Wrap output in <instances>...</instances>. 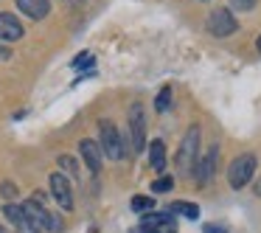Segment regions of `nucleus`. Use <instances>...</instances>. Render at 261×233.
<instances>
[{
    "label": "nucleus",
    "mask_w": 261,
    "mask_h": 233,
    "mask_svg": "<svg viewBox=\"0 0 261 233\" xmlns=\"http://www.w3.org/2000/svg\"><path fill=\"white\" fill-rule=\"evenodd\" d=\"M197 154H199V130L197 126H191V130L186 132V138H182L180 149H177V169H180L182 177H191L194 169H197Z\"/></svg>",
    "instance_id": "f257e3e1"
},
{
    "label": "nucleus",
    "mask_w": 261,
    "mask_h": 233,
    "mask_svg": "<svg viewBox=\"0 0 261 233\" xmlns=\"http://www.w3.org/2000/svg\"><path fill=\"white\" fill-rule=\"evenodd\" d=\"M98 146H101V152L107 154L110 160H121L126 154L124 141H121V135H118L113 121H101V124H98Z\"/></svg>",
    "instance_id": "f03ea898"
},
{
    "label": "nucleus",
    "mask_w": 261,
    "mask_h": 233,
    "mask_svg": "<svg viewBox=\"0 0 261 233\" xmlns=\"http://www.w3.org/2000/svg\"><path fill=\"white\" fill-rule=\"evenodd\" d=\"M255 174V158L253 154H239L236 160L230 163V169H227V183H230V188H244L250 180H253Z\"/></svg>",
    "instance_id": "7ed1b4c3"
},
{
    "label": "nucleus",
    "mask_w": 261,
    "mask_h": 233,
    "mask_svg": "<svg viewBox=\"0 0 261 233\" xmlns=\"http://www.w3.org/2000/svg\"><path fill=\"white\" fill-rule=\"evenodd\" d=\"M205 25H208V34H214V37H230L239 29L230 9H214L208 14V20H205Z\"/></svg>",
    "instance_id": "20e7f679"
},
{
    "label": "nucleus",
    "mask_w": 261,
    "mask_h": 233,
    "mask_svg": "<svg viewBox=\"0 0 261 233\" xmlns=\"http://www.w3.org/2000/svg\"><path fill=\"white\" fill-rule=\"evenodd\" d=\"M138 233H177V219L169 211H163V214H146L141 219V230Z\"/></svg>",
    "instance_id": "39448f33"
},
{
    "label": "nucleus",
    "mask_w": 261,
    "mask_h": 233,
    "mask_svg": "<svg viewBox=\"0 0 261 233\" xmlns=\"http://www.w3.org/2000/svg\"><path fill=\"white\" fill-rule=\"evenodd\" d=\"M129 132H132V152H143L146 149V118H143L141 104L129 107Z\"/></svg>",
    "instance_id": "423d86ee"
},
{
    "label": "nucleus",
    "mask_w": 261,
    "mask_h": 233,
    "mask_svg": "<svg viewBox=\"0 0 261 233\" xmlns=\"http://www.w3.org/2000/svg\"><path fill=\"white\" fill-rule=\"evenodd\" d=\"M51 194H54V199L59 202V208H62V211H70V208H73V194H70V183H68V177H65L62 171L51 174Z\"/></svg>",
    "instance_id": "0eeeda50"
},
{
    "label": "nucleus",
    "mask_w": 261,
    "mask_h": 233,
    "mask_svg": "<svg viewBox=\"0 0 261 233\" xmlns=\"http://www.w3.org/2000/svg\"><path fill=\"white\" fill-rule=\"evenodd\" d=\"M20 208H23L25 227H34V230H42V227H45V214L48 211L40 205V199H29V202H23Z\"/></svg>",
    "instance_id": "6e6552de"
},
{
    "label": "nucleus",
    "mask_w": 261,
    "mask_h": 233,
    "mask_svg": "<svg viewBox=\"0 0 261 233\" xmlns=\"http://www.w3.org/2000/svg\"><path fill=\"white\" fill-rule=\"evenodd\" d=\"M216 160H219V149L216 146H211L208 149V154H205L202 160H197V169H194V177H197V183H208L211 180V174H214V169H216Z\"/></svg>",
    "instance_id": "1a4fd4ad"
},
{
    "label": "nucleus",
    "mask_w": 261,
    "mask_h": 233,
    "mask_svg": "<svg viewBox=\"0 0 261 233\" xmlns=\"http://www.w3.org/2000/svg\"><path fill=\"white\" fill-rule=\"evenodd\" d=\"M79 152H82V158H85L87 169H90L93 174H98V169H101V146H98L96 141H90V138H85V141L79 143Z\"/></svg>",
    "instance_id": "9d476101"
},
{
    "label": "nucleus",
    "mask_w": 261,
    "mask_h": 233,
    "mask_svg": "<svg viewBox=\"0 0 261 233\" xmlns=\"http://www.w3.org/2000/svg\"><path fill=\"white\" fill-rule=\"evenodd\" d=\"M23 34H25V31H23V25H20V20L14 17V14L0 12V40L14 42V40H20Z\"/></svg>",
    "instance_id": "9b49d317"
},
{
    "label": "nucleus",
    "mask_w": 261,
    "mask_h": 233,
    "mask_svg": "<svg viewBox=\"0 0 261 233\" xmlns=\"http://www.w3.org/2000/svg\"><path fill=\"white\" fill-rule=\"evenodd\" d=\"M17 9L31 20H42L51 9V0H17Z\"/></svg>",
    "instance_id": "f8f14e48"
},
{
    "label": "nucleus",
    "mask_w": 261,
    "mask_h": 233,
    "mask_svg": "<svg viewBox=\"0 0 261 233\" xmlns=\"http://www.w3.org/2000/svg\"><path fill=\"white\" fill-rule=\"evenodd\" d=\"M149 160H152V169L158 174L166 171V143L163 141H152L149 143Z\"/></svg>",
    "instance_id": "ddd939ff"
},
{
    "label": "nucleus",
    "mask_w": 261,
    "mask_h": 233,
    "mask_svg": "<svg viewBox=\"0 0 261 233\" xmlns=\"http://www.w3.org/2000/svg\"><path fill=\"white\" fill-rule=\"evenodd\" d=\"M169 214H180V216H186V219H197V216H199V208H197L194 202H186V199H177V202H171Z\"/></svg>",
    "instance_id": "4468645a"
},
{
    "label": "nucleus",
    "mask_w": 261,
    "mask_h": 233,
    "mask_svg": "<svg viewBox=\"0 0 261 233\" xmlns=\"http://www.w3.org/2000/svg\"><path fill=\"white\" fill-rule=\"evenodd\" d=\"M3 214H6V219L9 222H14V225L23 230L25 227V219H23V208L20 205H14V202H9V205H3Z\"/></svg>",
    "instance_id": "2eb2a0df"
},
{
    "label": "nucleus",
    "mask_w": 261,
    "mask_h": 233,
    "mask_svg": "<svg viewBox=\"0 0 261 233\" xmlns=\"http://www.w3.org/2000/svg\"><path fill=\"white\" fill-rule=\"evenodd\" d=\"M169 107H171V87H163V90L158 93V101H154V110H158V113H166Z\"/></svg>",
    "instance_id": "dca6fc26"
},
{
    "label": "nucleus",
    "mask_w": 261,
    "mask_h": 233,
    "mask_svg": "<svg viewBox=\"0 0 261 233\" xmlns=\"http://www.w3.org/2000/svg\"><path fill=\"white\" fill-rule=\"evenodd\" d=\"M59 169H65L68 174L79 177V163H76V158H70V154H59Z\"/></svg>",
    "instance_id": "f3484780"
},
{
    "label": "nucleus",
    "mask_w": 261,
    "mask_h": 233,
    "mask_svg": "<svg viewBox=\"0 0 261 233\" xmlns=\"http://www.w3.org/2000/svg\"><path fill=\"white\" fill-rule=\"evenodd\" d=\"M171 188H174V177H158V180L152 183L154 194H166V191H171Z\"/></svg>",
    "instance_id": "a211bd4d"
},
{
    "label": "nucleus",
    "mask_w": 261,
    "mask_h": 233,
    "mask_svg": "<svg viewBox=\"0 0 261 233\" xmlns=\"http://www.w3.org/2000/svg\"><path fill=\"white\" fill-rule=\"evenodd\" d=\"M154 208V199L152 197H132V211H152Z\"/></svg>",
    "instance_id": "6ab92c4d"
},
{
    "label": "nucleus",
    "mask_w": 261,
    "mask_h": 233,
    "mask_svg": "<svg viewBox=\"0 0 261 233\" xmlns=\"http://www.w3.org/2000/svg\"><path fill=\"white\" fill-rule=\"evenodd\" d=\"M42 230L59 233V230H62V219H59L57 214H51V211H48V214H45V227H42Z\"/></svg>",
    "instance_id": "aec40b11"
},
{
    "label": "nucleus",
    "mask_w": 261,
    "mask_h": 233,
    "mask_svg": "<svg viewBox=\"0 0 261 233\" xmlns=\"http://www.w3.org/2000/svg\"><path fill=\"white\" fill-rule=\"evenodd\" d=\"M87 65H93V57H90V54H79V59H73V68H76V70L87 68Z\"/></svg>",
    "instance_id": "412c9836"
},
{
    "label": "nucleus",
    "mask_w": 261,
    "mask_h": 233,
    "mask_svg": "<svg viewBox=\"0 0 261 233\" xmlns=\"http://www.w3.org/2000/svg\"><path fill=\"white\" fill-rule=\"evenodd\" d=\"M0 194H3L6 199H14V197H17V186H12V183H3V186H0Z\"/></svg>",
    "instance_id": "4be33fe9"
},
{
    "label": "nucleus",
    "mask_w": 261,
    "mask_h": 233,
    "mask_svg": "<svg viewBox=\"0 0 261 233\" xmlns=\"http://www.w3.org/2000/svg\"><path fill=\"white\" fill-rule=\"evenodd\" d=\"M230 3L239 9V12H250V9H253L255 3H258V0H230Z\"/></svg>",
    "instance_id": "5701e85b"
},
{
    "label": "nucleus",
    "mask_w": 261,
    "mask_h": 233,
    "mask_svg": "<svg viewBox=\"0 0 261 233\" xmlns=\"http://www.w3.org/2000/svg\"><path fill=\"white\" fill-rule=\"evenodd\" d=\"M205 233H230V230H225L219 225H205Z\"/></svg>",
    "instance_id": "b1692460"
},
{
    "label": "nucleus",
    "mask_w": 261,
    "mask_h": 233,
    "mask_svg": "<svg viewBox=\"0 0 261 233\" xmlns=\"http://www.w3.org/2000/svg\"><path fill=\"white\" fill-rule=\"evenodd\" d=\"M12 54H9V48H0V59H9Z\"/></svg>",
    "instance_id": "393cba45"
},
{
    "label": "nucleus",
    "mask_w": 261,
    "mask_h": 233,
    "mask_svg": "<svg viewBox=\"0 0 261 233\" xmlns=\"http://www.w3.org/2000/svg\"><path fill=\"white\" fill-rule=\"evenodd\" d=\"M20 233H40V230H34V227H23Z\"/></svg>",
    "instance_id": "a878e982"
},
{
    "label": "nucleus",
    "mask_w": 261,
    "mask_h": 233,
    "mask_svg": "<svg viewBox=\"0 0 261 233\" xmlns=\"http://www.w3.org/2000/svg\"><path fill=\"white\" fill-rule=\"evenodd\" d=\"M255 194H258V197H261V180L255 183Z\"/></svg>",
    "instance_id": "bb28decb"
},
{
    "label": "nucleus",
    "mask_w": 261,
    "mask_h": 233,
    "mask_svg": "<svg viewBox=\"0 0 261 233\" xmlns=\"http://www.w3.org/2000/svg\"><path fill=\"white\" fill-rule=\"evenodd\" d=\"M255 48H258V54H261V37H258V42H255Z\"/></svg>",
    "instance_id": "cd10ccee"
},
{
    "label": "nucleus",
    "mask_w": 261,
    "mask_h": 233,
    "mask_svg": "<svg viewBox=\"0 0 261 233\" xmlns=\"http://www.w3.org/2000/svg\"><path fill=\"white\" fill-rule=\"evenodd\" d=\"M0 233H9V230H6V227H3V225H0Z\"/></svg>",
    "instance_id": "c85d7f7f"
}]
</instances>
